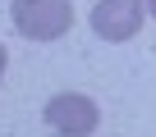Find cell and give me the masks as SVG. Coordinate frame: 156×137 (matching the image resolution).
Instances as JSON below:
<instances>
[{
	"label": "cell",
	"instance_id": "5b68a950",
	"mask_svg": "<svg viewBox=\"0 0 156 137\" xmlns=\"http://www.w3.org/2000/svg\"><path fill=\"white\" fill-rule=\"evenodd\" d=\"M147 9H151V18H156V0H147Z\"/></svg>",
	"mask_w": 156,
	"mask_h": 137
},
{
	"label": "cell",
	"instance_id": "277c9868",
	"mask_svg": "<svg viewBox=\"0 0 156 137\" xmlns=\"http://www.w3.org/2000/svg\"><path fill=\"white\" fill-rule=\"evenodd\" d=\"M5 59H9V55H5V46H0V73H5Z\"/></svg>",
	"mask_w": 156,
	"mask_h": 137
},
{
	"label": "cell",
	"instance_id": "7a4b0ae2",
	"mask_svg": "<svg viewBox=\"0 0 156 137\" xmlns=\"http://www.w3.org/2000/svg\"><path fill=\"white\" fill-rule=\"evenodd\" d=\"M46 123L60 137H87V132H97V105L78 92H60L46 101Z\"/></svg>",
	"mask_w": 156,
	"mask_h": 137
},
{
	"label": "cell",
	"instance_id": "3957f363",
	"mask_svg": "<svg viewBox=\"0 0 156 137\" xmlns=\"http://www.w3.org/2000/svg\"><path fill=\"white\" fill-rule=\"evenodd\" d=\"M92 28L101 41H129L142 28V0H101L92 9Z\"/></svg>",
	"mask_w": 156,
	"mask_h": 137
},
{
	"label": "cell",
	"instance_id": "6da1fadb",
	"mask_svg": "<svg viewBox=\"0 0 156 137\" xmlns=\"http://www.w3.org/2000/svg\"><path fill=\"white\" fill-rule=\"evenodd\" d=\"M14 28L28 37V41H55L69 32L73 23V9L69 0H14Z\"/></svg>",
	"mask_w": 156,
	"mask_h": 137
}]
</instances>
